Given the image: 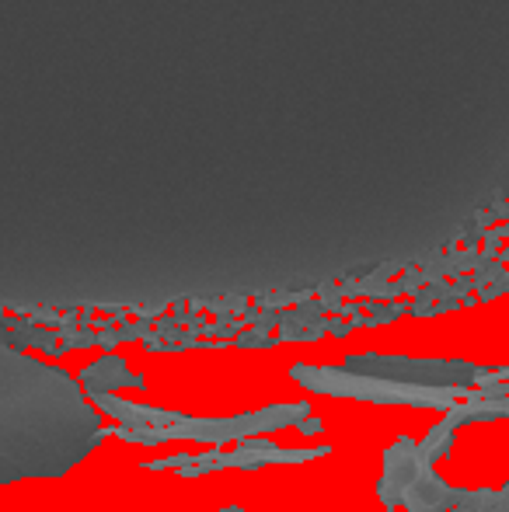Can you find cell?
I'll use <instances>...</instances> for the list:
<instances>
[{"instance_id":"cell-1","label":"cell","mask_w":509,"mask_h":512,"mask_svg":"<svg viewBox=\"0 0 509 512\" xmlns=\"http://www.w3.org/2000/svg\"><path fill=\"white\" fill-rule=\"evenodd\" d=\"M95 443V415L60 370L0 349V488L67 474Z\"/></svg>"}]
</instances>
